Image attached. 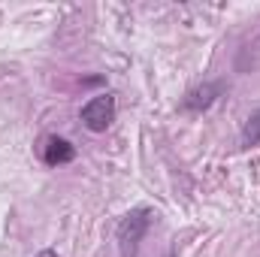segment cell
<instances>
[{
    "instance_id": "cell-1",
    "label": "cell",
    "mask_w": 260,
    "mask_h": 257,
    "mask_svg": "<svg viewBox=\"0 0 260 257\" xmlns=\"http://www.w3.org/2000/svg\"><path fill=\"white\" fill-rule=\"evenodd\" d=\"M151 218H154V212H151V209H145V206L133 209V212H127V215L121 218V224H118V230H115V236H118V248H121V257H136L142 236H145V233H148V227H151Z\"/></svg>"
},
{
    "instance_id": "cell-2",
    "label": "cell",
    "mask_w": 260,
    "mask_h": 257,
    "mask_svg": "<svg viewBox=\"0 0 260 257\" xmlns=\"http://www.w3.org/2000/svg\"><path fill=\"white\" fill-rule=\"evenodd\" d=\"M79 118H82V124L91 130V133H103V130L115 121V97H112V94H97V97H91V100L82 106Z\"/></svg>"
},
{
    "instance_id": "cell-3",
    "label": "cell",
    "mask_w": 260,
    "mask_h": 257,
    "mask_svg": "<svg viewBox=\"0 0 260 257\" xmlns=\"http://www.w3.org/2000/svg\"><path fill=\"white\" fill-rule=\"evenodd\" d=\"M221 94H224V85H221V82H209V85H203V88L188 91V97L182 100V109H185V112H203V109H209Z\"/></svg>"
},
{
    "instance_id": "cell-4",
    "label": "cell",
    "mask_w": 260,
    "mask_h": 257,
    "mask_svg": "<svg viewBox=\"0 0 260 257\" xmlns=\"http://www.w3.org/2000/svg\"><path fill=\"white\" fill-rule=\"evenodd\" d=\"M43 160L49 167H64L70 160H76V148L67 142L64 136H49L43 145Z\"/></svg>"
},
{
    "instance_id": "cell-5",
    "label": "cell",
    "mask_w": 260,
    "mask_h": 257,
    "mask_svg": "<svg viewBox=\"0 0 260 257\" xmlns=\"http://www.w3.org/2000/svg\"><path fill=\"white\" fill-rule=\"evenodd\" d=\"M242 145H245V148L260 145V109L257 112H251V118H248L245 127H242Z\"/></svg>"
},
{
    "instance_id": "cell-6",
    "label": "cell",
    "mask_w": 260,
    "mask_h": 257,
    "mask_svg": "<svg viewBox=\"0 0 260 257\" xmlns=\"http://www.w3.org/2000/svg\"><path fill=\"white\" fill-rule=\"evenodd\" d=\"M37 257H58V251H52V248H43Z\"/></svg>"
}]
</instances>
